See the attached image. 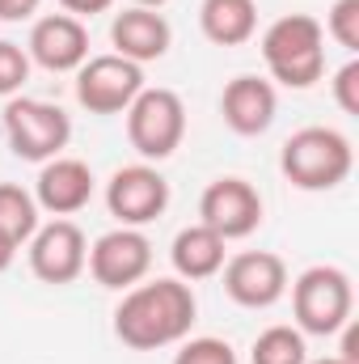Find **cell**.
Listing matches in <instances>:
<instances>
[{"instance_id": "cell-1", "label": "cell", "mask_w": 359, "mask_h": 364, "mask_svg": "<svg viewBox=\"0 0 359 364\" xmlns=\"http://www.w3.org/2000/svg\"><path fill=\"white\" fill-rule=\"evenodd\" d=\"M194 314H199V301L186 279L136 284L123 292V301L114 309V335L131 352H157V348L182 343L190 335Z\"/></svg>"}, {"instance_id": "cell-2", "label": "cell", "mask_w": 359, "mask_h": 364, "mask_svg": "<svg viewBox=\"0 0 359 364\" xmlns=\"http://www.w3.org/2000/svg\"><path fill=\"white\" fill-rule=\"evenodd\" d=\"M267 73L287 90H313L326 77V30L309 13H287L263 34Z\"/></svg>"}, {"instance_id": "cell-3", "label": "cell", "mask_w": 359, "mask_h": 364, "mask_svg": "<svg viewBox=\"0 0 359 364\" xmlns=\"http://www.w3.org/2000/svg\"><path fill=\"white\" fill-rule=\"evenodd\" d=\"M355 149L338 127H300L283 140L279 170L300 191H334L351 178Z\"/></svg>"}, {"instance_id": "cell-4", "label": "cell", "mask_w": 359, "mask_h": 364, "mask_svg": "<svg viewBox=\"0 0 359 364\" xmlns=\"http://www.w3.org/2000/svg\"><path fill=\"white\" fill-rule=\"evenodd\" d=\"M355 288L343 267H309L292 284V314L300 335H338L351 322Z\"/></svg>"}, {"instance_id": "cell-5", "label": "cell", "mask_w": 359, "mask_h": 364, "mask_svg": "<svg viewBox=\"0 0 359 364\" xmlns=\"http://www.w3.org/2000/svg\"><path fill=\"white\" fill-rule=\"evenodd\" d=\"M4 136L9 149L21 161H51L68 149L72 140V119L64 114V106L43 102V97H9L4 106Z\"/></svg>"}, {"instance_id": "cell-6", "label": "cell", "mask_w": 359, "mask_h": 364, "mask_svg": "<svg viewBox=\"0 0 359 364\" xmlns=\"http://www.w3.org/2000/svg\"><path fill=\"white\" fill-rule=\"evenodd\" d=\"M123 114H127V140L144 161H165L178 153L182 136H186V106L174 90L144 85Z\"/></svg>"}, {"instance_id": "cell-7", "label": "cell", "mask_w": 359, "mask_h": 364, "mask_svg": "<svg viewBox=\"0 0 359 364\" xmlns=\"http://www.w3.org/2000/svg\"><path fill=\"white\" fill-rule=\"evenodd\" d=\"M144 90V68L123 55H89L77 68V102L89 114H123Z\"/></svg>"}, {"instance_id": "cell-8", "label": "cell", "mask_w": 359, "mask_h": 364, "mask_svg": "<svg viewBox=\"0 0 359 364\" xmlns=\"http://www.w3.org/2000/svg\"><path fill=\"white\" fill-rule=\"evenodd\" d=\"M106 208L118 225L127 229H144L153 225L165 208H170V182L157 166L140 161V166H123L106 182Z\"/></svg>"}, {"instance_id": "cell-9", "label": "cell", "mask_w": 359, "mask_h": 364, "mask_svg": "<svg viewBox=\"0 0 359 364\" xmlns=\"http://www.w3.org/2000/svg\"><path fill=\"white\" fill-rule=\"evenodd\" d=\"M85 267H89V275L101 288L127 292V288H136V284L148 275V267H153V242H148L140 229L118 225V229L101 233L89 246Z\"/></svg>"}, {"instance_id": "cell-10", "label": "cell", "mask_w": 359, "mask_h": 364, "mask_svg": "<svg viewBox=\"0 0 359 364\" xmlns=\"http://www.w3.org/2000/svg\"><path fill=\"white\" fill-rule=\"evenodd\" d=\"M199 225H207L224 242L250 237L263 225V195L245 178H216L199 199Z\"/></svg>"}, {"instance_id": "cell-11", "label": "cell", "mask_w": 359, "mask_h": 364, "mask_svg": "<svg viewBox=\"0 0 359 364\" xmlns=\"http://www.w3.org/2000/svg\"><path fill=\"white\" fill-rule=\"evenodd\" d=\"M220 272H224V292L245 309H270L287 292V263L270 250L233 255Z\"/></svg>"}, {"instance_id": "cell-12", "label": "cell", "mask_w": 359, "mask_h": 364, "mask_svg": "<svg viewBox=\"0 0 359 364\" xmlns=\"http://www.w3.org/2000/svg\"><path fill=\"white\" fill-rule=\"evenodd\" d=\"M85 259H89V242L64 216L34 229V237H30V272L43 284H72L85 272Z\"/></svg>"}, {"instance_id": "cell-13", "label": "cell", "mask_w": 359, "mask_h": 364, "mask_svg": "<svg viewBox=\"0 0 359 364\" xmlns=\"http://www.w3.org/2000/svg\"><path fill=\"white\" fill-rule=\"evenodd\" d=\"M26 55L47 73H77L89 60V30L72 13H47L34 21Z\"/></svg>"}, {"instance_id": "cell-14", "label": "cell", "mask_w": 359, "mask_h": 364, "mask_svg": "<svg viewBox=\"0 0 359 364\" xmlns=\"http://www.w3.org/2000/svg\"><path fill=\"white\" fill-rule=\"evenodd\" d=\"M110 43H114V55H123V60H131V64L144 68V64H153V60H161V55L170 51L174 30H170V21H165L157 9L131 4V9L114 13V21H110Z\"/></svg>"}, {"instance_id": "cell-15", "label": "cell", "mask_w": 359, "mask_h": 364, "mask_svg": "<svg viewBox=\"0 0 359 364\" xmlns=\"http://www.w3.org/2000/svg\"><path fill=\"white\" fill-rule=\"evenodd\" d=\"M93 199V170L77 157H51L43 161L34 182V203L51 216H72Z\"/></svg>"}, {"instance_id": "cell-16", "label": "cell", "mask_w": 359, "mask_h": 364, "mask_svg": "<svg viewBox=\"0 0 359 364\" xmlns=\"http://www.w3.org/2000/svg\"><path fill=\"white\" fill-rule=\"evenodd\" d=\"M279 93L263 77H233L220 93V114L237 136H263L275 123Z\"/></svg>"}, {"instance_id": "cell-17", "label": "cell", "mask_w": 359, "mask_h": 364, "mask_svg": "<svg viewBox=\"0 0 359 364\" xmlns=\"http://www.w3.org/2000/svg\"><path fill=\"white\" fill-rule=\"evenodd\" d=\"M199 26L216 47H241L258 34V4L254 0H203Z\"/></svg>"}, {"instance_id": "cell-18", "label": "cell", "mask_w": 359, "mask_h": 364, "mask_svg": "<svg viewBox=\"0 0 359 364\" xmlns=\"http://www.w3.org/2000/svg\"><path fill=\"white\" fill-rule=\"evenodd\" d=\"M224 237L220 233H211L207 225H190V229H182L178 237H174V250H170V259H174V272L190 284V279H211V275H220L224 267Z\"/></svg>"}, {"instance_id": "cell-19", "label": "cell", "mask_w": 359, "mask_h": 364, "mask_svg": "<svg viewBox=\"0 0 359 364\" xmlns=\"http://www.w3.org/2000/svg\"><path fill=\"white\" fill-rule=\"evenodd\" d=\"M38 229V203L30 191H21L17 182H0V233L9 242H30Z\"/></svg>"}, {"instance_id": "cell-20", "label": "cell", "mask_w": 359, "mask_h": 364, "mask_svg": "<svg viewBox=\"0 0 359 364\" xmlns=\"http://www.w3.org/2000/svg\"><path fill=\"white\" fill-rule=\"evenodd\" d=\"M250 360L254 364H304L309 360L304 335H300L296 326H267V331L254 339Z\"/></svg>"}, {"instance_id": "cell-21", "label": "cell", "mask_w": 359, "mask_h": 364, "mask_svg": "<svg viewBox=\"0 0 359 364\" xmlns=\"http://www.w3.org/2000/svg\"><path fill=\"white\" fill-rule=\"evenodd\" d=\"M343 51H359V0H334L330 13H326V26H321Z\"/></svg>"}, {"instance_id": "cell-22", "label": "cell", "mask_w": 359, "mask_h": 364, "mask_svg": "<svg viewBox=\"0 0 359 364\" xmlns=\"http://www.w3.org/2000/svg\"><path fill=\"white\" fill-rule=\"evenodd\" d=\"M26 81H30V55H26V47L0 38V97H17Z\"/></svg>"}, {"instance_id": "cell-23", "label": "cell", "mask_w": 359, "mask_h": 364, "mask_svg": "<svg viewBox=\"0 0 359 364\" xmlns=\"http://www.w3.org/2000/svg\"><path fill=\"white\" fill-rule=\"evenodd\" d=\"M174 364H237V352L228 339H216V335H203V339H186L178 348Z\"/></svg>"}, {"instance_id": "cell-24", "label": "cell", "mask_w": 359, "mask_h": 364, "mask_svg": "<svg viewBox=\"0 0 359 364\" xmlns=\"http://www.w3.org/2000/svg\"><path fill=\"white\" fill-rule=\"evenodd\" d=\"M334 102H338V110L343 114H359V60L351 55L338 73H334Z\"/></svg>"}, {"instance_id": "cell-25", "label": "cell", "mask_w": 359, "mask_h": 364, "mask_svg": "<svg viewBox=\"0 0 359 364\" xmlns=\"http://www.w3.org/2000/svg\"><path fill=\"white\" fill-rule=\"evenodd\" d=\"M43 0H0V21H26L38 13Z\"/></svg>"}, {"instance_id": "cell-26", "label": "cell", "mask_w": 359, "mask_h": 364, "mask_svg": "<svg viewBox=\"0 0 359 364\" xmlns=\"http://www.w3.org/2000/svg\"><path fill=\"white\" fill-rule=\"evenodd\" d=\"M64 4V13H72V17H97V13H106L114 0H60Z\"/></svg>"}, {"instance_id": "cell-27", "label": "cell", "mask_w": 359, "mask_h": 364, "mask_svg": "<svg viewBox=\"0 0 359 364\" xmlns=\"http://www.w3.org/2000/svg\"><path fill=\"white\" fill-rule=\"evenodd\" d=\"M17 250H21V246H17V242H9V237L0 233V275H4L9 267H13V259H17Z\"/></svg>"}, {"instance_id": "cell-28", "label": "cell", "mask_w": 359, "mask_h": 364, "mask_svg": "<svg viewBox=\"0 0 359 364\" xmlns=\"http://www.w3.org/2000/svg\"><path fill=\"white\" fill-rule=\"evenodd\" d=\"M304 364H351V360H343V356H321V360H304Z\"/></svg>"}, {"instance_id": "cell-29", "label": "cell", "mask_w": 359, "mask_h": 364, "mask_svg": "<svg viewBox=\"0 0 359 364\" xmlns=\"http://www.w3.org/2000/svg\"><path fill=\"white\" fill-rule=\"evenodd\" d=\"M131 4H140V9H161L165 0H131Z\"/></svg>"}]
</instances>
